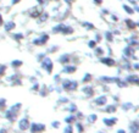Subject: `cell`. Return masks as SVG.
I'll list each match as a JSON object with an SVG mask.
<instances>
[{
	"label": "cell",
	"mask_w": 139,
	"mask_h": 133,
	"mask_svg": "<svg viewBox=\"0 0 139 133\" xmlns=\"http://www.w3.org/2000/svg\"><path fill=\"white\" fill-rule=\"evenodd\" d=\"M61 88H62V90H66V92H74L78 88V82L74 81V79H70V78L62 79L61 81Z\"/></svg>",
	"instance_id": "6da1fadb"
},
{
	"label": "cell",
	"mask_w": 139,
	"mask_h": 133,
	"mask_svg": "<svg viewBox=\"0 0 139 133\" xmlns=\"http://www.w3.org/2000/svg\"><path fill=\"white\" fill-rule=\"evenodd\" d=\"M40 66H41V70H44L48 75L52 73V70H54V62H52V60L49 56H45L40 61Z\"/></svg>",
	"instance_id": "7a4b0ae2"
},
{
	"label": "cell",
	"mask_w": 139,
	"mask_h": 133,
	"mask_svg": "<svg viewBox=\"0 0 139 133\" xmlns=\"http://www.w3.org/2000/svg\"><path fill=\"white\" fill-rule=\"evenodd\" d=\"M49 39H50V37H49L48 33H43V34H40L38 38H34L33 40H32V43H33V45L40 46V45H45V44L49 42Z\"/></svg>",
	"instance_id": "3957f363"
},
{
	"label": "cell",
	"mask_w": 139,
	"mask_h": 133,
	"mask_svg": "<svg viewBox=\"0 0 139 133\" xmlns=\"http://www.w3.org/2000/svg\"><path fill=\"white\" fill-rule=\"evenodd\" d=\"M135 55V49L131 45H127L123 49V57L124 59H133V56Z\"/></svg>",
	"instance_id": "277c9868"
},
{
	"label": "cell",
	"mask_w": 139,
	"mask_h": 133,
	"mask_svg": "<svg viewBox=\"0 0 139 133\" xmlns=\"http://www.w3.org/2000/svg\"><path fill=\"white\" fill-rule=\"evenodd\" d=\"M94 104L97 106H106L108 105V97H106L105 94L97 97L94 99Z\"/></svg>",
	"instance_id": "5b68a950"
},
{
	"label": "cell",
	"mask_w": 139,
	"mask_h": 133,
	"mask_svg": "<svg viewBox=\"0 0 139 133\" xmlns=\"http://www.w3.org/2000/svg\"><path fill=\"white\" fill-rule=\"evenodd\" d=\"M29 129H31L32 133H41V132L45 131V125H43V123H31Z\"/></svg>",
	"instance_id": "8992f818"
},
{
	"label": "cell",
	"mask_w": 139,
	"mask_h": 133,
	"mask_svg": "<svg viewBox=\"0 0 139 133\" xmlns=\"http://www.w3.org/2000/svg\"><path fill=\"white\" fill-rule=\"evenodd\" d=\"M29 127H31V122H29V120L27 117H23V118H21L18 121V128L21 131H28Z\"/></svg>",
	"instance_id": "52a82bcc"
},
{
	"label": "cell",
	"mask_w": 139,
	"mask_h": 133,
	"mask_svg": "<svg viewBox=\"0 0 139 133\" xmlns=\"http://www.w3.org/2000/svg\"><path fill=\"white\" fill-rule=\"evenodd\" d=\"M117 122H118V120H117V117H113V116L103 118V123H104L106 127H113V126H116Z\"/></svg>",
	"instance_id": "ba28073f"
},
{
	"label": "cell",
	"mask_w": 139,
	"mask_h": 133,
	"mask_svg": "<svg viewBox=\"0 0 139 133\" xmlns=\"http://www.w3.org/2000/svg\"><path fill=\"white\" fill-rule=\"evenodd\" d=\"M124 79H126V82H127L128 84L139 86V76L138 75H128Z\"/></svg>",
	"instance_id": "9c48e42d"
},
{
	"label": "cell",
	"mask_w": 139,
	"mask_h": 133,
	"mask_svg": "<svg viewBox=\"0 0 139 133\" xmlns=\"http://www.w3.org/2000/svg\"><path fill=\"white\" fill-rule=\"evenodd\" d=\"M100 62L104 64V65H106L108 67H113L116 65V61L112 57H110V56H103L100 59Z\"/></svg>",
	"instance_id": "30bf717a"
},
{
	"label": "cell",
	"mask_w": 139,
	"mask_h": 133,
	"mask_svg": "<svg viewBox=\"0 0 139 133\" xmlns=\"http://www.w3.org/2000/svg\"><path fill=\"white\" fill-rule=\"evenodd\" d=\"M77 71V66L76 65H65L62 67V73H66V75H72Z\"/></svg>",
	"instance_id": "8fae6325"
},
{
	"label": "cell",
	"mask_w": 139,
	"mask_h": 133,
	"mask_svg": "<svg viewBox=\"0 0 139 133\" xmlns=\"http://www.w3.org/2000/svg\"><path fill=\"white\" fill-rule=\"evenodd\" d=\"M15 28H16V22L14 20H9V21L4 22V29L6 32H12Z\"/></svg>",
	"instance_id": "7c38bea8"
},
{
	"label": "cell",
	"mask_w": 139,
	"mask_h": 133,
	"mask_svg": "<svg viewBox=\"0 0 139 133\" xmlns=\"http://www.w3.org/2000/svg\"><path fill=\"white\" fill-rule=\"evenodd\" d=\"M70 61H71V55L70 54H63V55H61L60 57H59V62L61 64V65H68L70 64Z\"/></svg>",
	"instance_id": "4fadbf2b"
},
{
	"label": "cell",
	"mask_w": 139,
	"mask_h": 133,
	"mask_svg": "<svg viewBox=\"0 0 139 133\" xmlns=\"http://www.w3.org/2000/svg\"><path fill=\"white\" fill-rule=\"evenodd\" d=\"M82 93L85 95V97H93L94 95V88L90 87V86H84L82 88Z\"/></svg>",
	"instance_id": "5bb4252c"
},
{
	"label": "cell",
	"mask_w": 139,
	"mask_h": 133,
	"mask_svg": "<svg viewBox=\"0 0 139 133\" xmlns=\"http://www.w3.org/2000/svg\"><path fill=\"white\" fill-rule=\"evenodd\" d=\"M116 79L117 77H110V76H103L100 77V82L105 84H111V83H116Z\"/></svg>",
	"instance_id": "9a60e30c"
},
{
	"label": "cell",
	"mask_w": 139,
	"mask_h": 133,
	"mask_svg": "<svg viewBox=\"0 0 139 133\" xmlns=\"http://www.w3.org/2000/svg\"><path fill=\"white\" fill-rule=\"evenodd\" d=\"M65 27H66L65 23H59V25H56V26H54V27L51 28V32H52V33H55V34H57V33H61V34H62L63 29H65Z\"/></svg>",
	"instance_id": "2e32d148"
},
{
	"label": "cell",
	"mask_w": 139,
	"mask_h": 133,
	"mask_svg": "<svg viewBox=\"0 0 139 133\" xmlns=\"http://www.w3.org/2000/svg\"><path fill=\"white\" fill-rule=\"evenodd\" d=\"M129 131L131 133H139V121H132L129 123Z\"/></svg>",
	"instance_id": "e0dca14e"
},
{
	"label": "cell",
	"mask_w": 139,
	"mask_h": 133,
	"mask_svg": "<svg viewBox=\"0 0 139 133\" xmlns=\"http://www.w3.org/2000/svg\"><path fill=\"white\" fill-rule=\"evenodd\" d=\"M41 12H43V10L40 7H33V10L29 11V16L32 18H39V16H40Z\"/></svg>",
	"instance_id": "ac0fdd59"
},
{
	"label": "cell",
	"mask_w": 139,
	"mask_h": 133,
	"mask_svg": "<svg viewBox=\"0 0 139 133\" xmlns=\"http://www.w3.org/2000/svg\"><path fill=\"white\" fill-rule=\"evenodd\" d=\"M16 116H17V114L16 112H14V111H11V110H7L6 112H5V117L9 120V121H15L16 120Z\"/></svg>",
	"instance_id": "d6986e66"
},
{
	"label": "cell",
	"mask_w": 139,
	"mask_h": 133,
	"mask_svg": "<svg viewBox=\"0 0 139 133\" xmlns=\"http://www.w3.org/2000/svg\"><path fill=\"white\" fill-rule=\"evenodd\" d=\"M76 121H77V118H76V115L74 114H70L68 116L65 117V122L67 125H74V122Z\"/></svg>",
	"instance_id": "ffe728a7"
},
{
	"label": "cell",
	"mask_w": 139,
	"mask_h": 133,
	"mask_svg": "<svg viewBox=\"0 0 139 133\" xmlns=\"http://www.w3.org/2000/svg\"><path fill=\"white\" fill-rule=\"evenodd\" d=\"M117 111V105L116 104H111V105H108L105 107V112L106 114H115Z\"/></svg>",
	"instance_id": "44dd1931"
},
{
	"label": "cell",
	"mask_w": 139,
	"mask_h": 133,
	"mask_svg": "<svg viewBox=\"0 0 139 133\" xmlns=\"http://www.w3.org/2000/svg\"><path fill=\"white\" fill-rule=\"evenodd\" d=\"M124 23H126V26H127L128 29H135L137 28V23L134 21H132L131 18H127L126 21H124Z\"/></svg>",
	"instance_id": "7402d4cb"
},
{
	"label": "cell",
	"mask_w": 139,
	"mask_h": 133,
	"mask_svg": "<svg viewBox=\"0 0 139 133\" xmlns=\"http://www.w3.org/2000/svg\"><path fill=\"white\" fill-rule=\"evenodd\" d=\"M116 84L120 88H126V87H128V83L126 82V79H121L120 77H117V79H116Z\"/></svg>",
	"instance_id": "603a6c76"
},
{
	"label": "cell",
	"mask_w": 139,
	"mask_h": 133,
	"mask_svg": "<svg viewBox=\"0 0 139 133\" xmlns=\"http://www.w3.org/2000/svg\"><path fill=\"white\" fill-rule=\"evenodd\" d=\"M10 65H11L12 68H18V67H21V66L23 65V62H22V60H18L17 59V60H12Z\"/></svg>",
	"instance_id": "cb8c5ba5"
},
{
	"label": "cell",
	"mask_w": 139,
	"mask_h": 133,
	"mask_svg": "<svg viewBox=\"0 0 139 133\" xmlns=\"http://www.w3.org/2000/svg\"><path fill=\"white\" fill-rule=\"evenodd\" d=\"M74 126H76V129L78 133H83L84 132V126L82 123V121H76L74 122Z\"/></svg>",
	"instance_id": "d4e9b609"
},
{
	"label": "cell",
	"mask_w": 139,
	"mask_h": 133,
	"mask_svg": "<svg viewBox=\"0 0 139 133\" xmlns=\"http://www.w3.org/2000/svg\"><path fill=\"white\" fill-rule=\"evenodd\" d=\"M104 37L108 42H113V33L111 32V31H106V32L104 33Z\"/></svg>",
	"instance_id": "484cf974"
},
{
	"label": "cell",
	"mask_w": 139,
	"mask_h": 133,
	"mask_svg": "<svg viewBox=\"0 0 139 133\" xmlns=\"http://www.w3.org/2000/svg\"><path fill=\"white\" fill-rule=\"evenodd\" d=\"M92 79H93V76L90 73H85L84 77L82 78V83L83 84H87V83H89V82H92Z\"/></svg>",
	"instance_id": "4316f807"
},
{
	"label": "cell",
	"mask_w": 139,
	"mask_h": 133,
	"mask_svg": "<svg viewBox=\"0 0 139 133\" xmlns=\"http://www.w3.org/2000/svg\"><path fill=\"white\" fill-rule=\"evenodd\" d=\"M87 120L89 123H95L98 121V115L97 114H90L89 116H87Z\"/></svg>",
	"instance_id": "83f0119b"
},
{
	"label": "cell",
	"mask_w": 139,
	"mask_h": 133,
	"mask_svg": "<svg viewBox=\"0 0 139 133\" xmlns=\"http://www.w3.org/2000/svg\"><path fill=\"white\" fill-rule=\"evenodd\" d=\"M48 18H49V14L46 11H43L39 16V22H45V21H48Z\"/></svg>",
	"instance_id": "f1b7e54d"
},
{
	"label": "cell",
	"mask_w": 139,
	"mask_h": 133,
	"mask_svg": "<svg viewBox=\"0 0 139 133\" xmlns=\"http://www.w3.org/2000/svg\"><path fill=\"white\" fill-rule=\"evenodd\" d=\"M132 107H133V104L129 103V101H127V103H123V104L121 105V109H122L123 111H128V110H131Z\"/></svg>",
	"instance_id": "f546056e"
},
{
	"label": "cell",
	"mask_w": 139,
	"mask_h": 133,
	"mask_svg": "<svg viewBox=\"0 0 139 133\" xmlns=\"http://www.w3.org/2000/svg\"><path fill=\"white\" fill-rule=\"evenodd\" d=\"M67 110H68L70 114H76V112L78 111V109H77V105H76V104H70V105H68V107H67Z\"/></svg>",
	"instance_id": "4dcf8cb0"
},
{
	"label": "cell",
	"mask_w": 139,
	"mask_h": 133,
	"mask_svg": "<svg viewBox=\"0 0 139 133\" xmlns=\"http://www.w3.org/2000/svg\"><path fill=\"white\" fill-rule=\"evenodd\" d=\"M72 33H73V28H72L71 26H67V25H66V27H65V29H63L62 34H63V36H68V34H72Z\"/></svg>",
	"instance_id": "1f68e13d"
},
{
	"label": "cell",
	"mask_w": 139,
	"mask_h": 133,
	"mask_svg": "<svg viewBox=\"0 0 139 133\" xmlns=\"http://www.w3.org/2000/svg\"><path fill=\"white\" fill-rule=\"evenodd\" d=\"M94 50H95V55H97V56H99V57H103V56H104V53H105V51H104V49H103V48L97 46Z\"/></svg>",
	"instance_id": "d6a6232c"
},
{
	"label": "cell",
	"mask_w": 139,
	"mask_h": 133,
	"mask_svg": "<svg viewBox=\"0 0 139 133\" xmlns=\"http://www.w3.org/2000/svg\"><path fill=\"white\" fill-rule=\"evenodd\" d=\"M123 9H124V11L128 14V15H133L135 11H134V9L132 7V6H129V5H123Z\"/></svg>",
	"instance_id": "836d02e7"
},
{
	"label": "cell",
	"mask_w": 139,
	"mask_h": 133,
	"mask_svg": "<svg viewBox=\"0 0 139 133\" xmlns=\"http://www.w3.org/2000/svg\"><path fill=\"white\" fill-rule=\"evenodd\" d=\"M21 106H22V104H21V103H17V104L12 105L9 110H11V111H14V112H16V114H17V112L20 111V109H21Z\"/></svg>",
	"instance_id": "e575fe53"
},
{
	"label": "cell",
	"mask_w": 139,
	"mask_h": 133,
	"mask_svg": "<svg viewBox=\"0 0 139 133\" xmlns=\"http://www.w3.org/2000/svg\"><path fill=\"white\" fill-rule=\"evenodd\" d=\"M82 26H83L85 29H88V31H90V29H94V28H95V26H94L93 23H90V22H82Z\"/></svg>",
	"instance_id": "d590c367"
},
{
	"label": "cell",
	"mask_w": 139,
	"mask_h": 133,
	"mask_svg": "<svg viewBox=\"0 0 139 133\" xmlns=\"http://www.w3.org/2000/svg\"><path fill=\"white\" fill-rule=\"evenodd\" d=\"M12 38L20 42V40H22L25 38V36H23V33H15V34H12Z\"/></svg>",
	"instance_id": "8d00e7d4"
},
{
	"label": "cell",
	"mask_w": 139,
	"mask_h": 133,
	"mask_svg": "<svg viewBox=\"0 0 139 133\" xmlns=\"http://www.w3.org/2000/svg\"><path fill=\"white\" fill-rule=\"evenodd\" d=\"M63 133H73V126L72 125H67L63 129Z\"/></svg>",
	"instance_id": "74e56055"
},
{
	"label": "cell",
	"mask_w": 139,
	"mask_h": 133,
	"mask_svg": "<svg viewBox=\"0 0 139 133\" xmlns=\"http://www.w3.org/2000/svg\"><path fill=\"white\" fill-rule=\"evenodd\" d=\"M76 118H77V121H82L83 118H84V115H83V112H81V111H77L76 114Z\"/></svg>",
	"instance_id": "f35d334b"
},
{
	"label": "cell",
	"mask_w": 139,
	"mask_h": 133,
	"mask_svg": "<svg viewBox=\"0 0 139 133\" xmlns=\"http://www.w3.org/2000/svg\"><path fill=\"white\" fill-rule=\"evenodd\" d=\"M97 42H95V40L93 39V40H89V42H88V46L90 48V49H95V48H97Z\"/></svg>",
	"instance_id": "ab89813d"
},
{
	"label": "cell",
	"mask_w": 139,
	"mask_h": 133,
	"mask_svg": "<svg viewBox=\"0 0 139 133\" xmlns=\"http://www.w3.org/2000/svg\"><path fill=\"white\" fill-rule=\"evenodd\" d=\"M39 93H40V95H43V97H45L46 94H48V88L44 86L41 89H39Z\"/></svg>",
	"instance_id": "60d3db41"
},
{
	"label": "cell",
	"mask_w": 139,
	"mask_h": 133,
	"mask_svg": "<svg viewBox=\"0 0 139 133\" xmlns=\"http://www.w3.org/2000/svg\"><path fill=\"white\" fill-rule=\"evenodd\" d=\"M60 125H61V123H60L59 121H52V122H51V127H52V128H55V129L60 128Z\"/></svg>",
	"instance_id": "b9f144b4"
},
{
	"label": "cell",
	"mask_w": 139,
	"mask_h": 133,
	"mask_svg": "<svg viewBox=\"0 0 139 133\" xmlns=\"http://www.w3.org/2000/svg\"><path fill=\"white\" fill-rule=\"evenodd\" d=\"M6 106V100L3 99V98H0V109H4Z\"/></svg>",
	"instance_id": "7bdbcfd3"
},
{
	"label": "cell",
	"mask_w": 139,
	"mask_h": 133,
	"mask_svg": "<svg viewBox=\"0 0 139 133\" xmlns=\"http://www.w3.org/2000/svg\"><path fill=\"white\" fill-rule=\"evenodd\" d=\"M39 89H40V86H39L38 83H34L33 86H32V90H34V92H39Z\"/></svg>",
	"instance_id": "ee69618b"
},
{
	"label": "cell",
	"mask_w": 139,
	"mask_h": 133,
	"mask_svg": "<svg viewBox=\"0 0 139 133\" xmlns=\"http://www.w3.org/2000/svg\"><path fill=\"white\" fill-rule=\"evenodd\" d=\"M6 71V66L5 65H0V76H3Z\"/></svg>",
	"instance_id": "f6af8a7d"
},
{
	"label": "cell",
	"mask_w": 139,
	"mask_h": 133,
	"mask_svg": "<svg viewBox=\"0 0 139 133\" xmlns=\"http://www.w3.org/2000/svg\"><path fill=\"white\" fill-rule=\"evenodd\" d=\"M45 56H46V55H45L44 53H40V54H38V55H37V60H38V61H41Z\"/></svg>",
	"instance_id": "bcb514c9"
},
{
	"label": "cell",
	"mask_w": 139,
	"mask_h": 133,
	"mask_svg": "<svg viewBox=\"0 0 139 133\" xmlns=\"http://www.w3.org/2000/svg\"><path fill=\"white\" fill-rule=\"evenodd\" d=\"M110 18L112 20L113 22H117V21H118V17H117L116 15H113V14H110Z\"/></svg>",
	"instance_id": "7dc6e473"
},
{
	"label": "cell",
	"mask_w": 139,
	"mask_h": 133,
	"mask_svg": "<svg viewBox=\"0 0 139 133\" xmlns=\"http://www.w3.org/2000/svg\"><path fill=\"white\" fill-rule=\"evenodd\" d=\"M101 39H103L101 34H97V36H95V39H94V40H95V42H97V43H99V42H100Z\"/></svg>",
	"instance_id": "c3c4849f"
},
{
	"label": "cell",
	"mask_w": 139,
	"mask_h": 133,
	"mask_svg": "<svg viewBox=\"0 0 139 133\" xmlns=\"http://www.w3.org/2000/svg\"><path fill=\"white\" fill-rule=\"evenodd\" d=\"M59 103L66 104V103H68V99H67V98H60V99H59Z\"/></svg>",
	"instance_id": "681fc988"
},
{
	"label": "cell",
	"mask_w": 139,
	"mask_h": 133,
	"mask_svg": "<svg viewBox=\"0 0 139 133\" xmlns=\"http://www.w3.org/2000/svg\"><path fill=\"white\" fill-rule=\"evenodd\" d=\"M57 49H59V46L54 45V46H51V49H49V53H54V51H56Z\"/></svg>",
	"instance_id": "f907efd6"
},
{
	"label": "cell",
	"mask_w": 139,
	"mask_h": 133,
	"mask_svg": "<svg viewBox=\"0 0 139 133\" xmlns=\"http://www.w3.org/2000/svg\"><path fill=\"white\" fill-rule=\"evenodd\" d=\"M36 1H37L39 5H44V4L46 3V0H36Z\"/></svg>",
	"instance_id": "816d5d0a"
},
{
	"label": "cell",
	"mask_w": 139,
	"mask_h": 133,
	"mask_svg": "<svg viewBox=\"0 0 139 133\" xmlns=\"http://www.w3.org/2000/svg\"><path fill=\"white\" fill-rule=\"evenodd\" d=\"M93 1H94L95 5H101L103 4V0H93Z\"/></svg>",
	"instance_id": "f5cc1de1"
},
{
	"label": "cell",
	"mask_w": 139,
	"mask_h": 133,
	"mask_svg": "<svg viewBox=\"0 0 139 133\" xmlns=\"http://www.w3.org/2000/svg\"><path fill=\"white\" fill-rule=\"evenodd\" d=\"M54 81H55V82H60V81H61V78H60V75H56V76L54 77Z\"/></svg>",
	"instance_id": "db71d44e"
},
{
	"label": "cell",
	"mask_w": 139,
	"mask_h": 133,
	"mask_svg": "<svg viewBox=\"0 0 139 133\" xmlns=\"http://www.w3.org/2000/svg\"><path fill=\"white\" fill-rule=\"evenodd\" d=\"M134 70H137V71H139V62H137V64H134L133 66H132Z\"/></svg>",
	"instance_id": "11a10c76"
},
{
	"label": "cell",
	"mask_w": 139,
	"mask_h": 133,
	"mask_svg": "<svg viewBox=\"0 0 139 133\" xmlns=\"http://www.w3.org/2000/svg\"><path fill=\"white\" fill-rule=\"evenodd\" d=\"M21 0H11V5H17Z\"/></svg>",
	"instance_id": "9f6ffc18"
},
{
	"label": "cell",
	"mask_w": 139,
	"mask_h": 133,
	"mask_svg": "<svg viewBox=\"0 0 139 133\" xmlns=\"http://www.w3.org/2000/svg\"><path fill=\"white\" fill-rule=\"evenodd\" d=\"M0 26H4V20H3V15L0 14Z\"/></svg>",
	"instance_id": "6f0895ef"
},
{
	"label": "cell",
	"mask_w": 139,
	"mask_h": 133,
	"mask_svg": "<svg viewBox=\"0 0 139 133\" xmlns=\"http://www.w3.org/2000/svg\"><path fill=\"white\" fill-rule=\"evenodd\" d=\"M103 14H104V15H108V14H110V11H109V10H105V9H104V10H103Z\"/></svg>",
	"instance_id": "680465c9"
},
{
	"label": "cell",
	"mask_w": 139,
	"mask_h": 133,
	"mask_svg": "<svg viewBox=\"0 0 139 133\" xmlns=\"http://www.w3.org/2000/svg\"><path fill=\"white\" fill-rule=\"evenodd\" d=\"M133 9H134V11H135V12H139V6H137V5H135Z\"/></svg>",
	"instance_id": "91938a15"
},
{
	"label": "cell",
	"mask_w": 139,
	"mask_h": 133,
	"mask_svg": "<svg viewBox=\"0 0 139 133\" xmlns=\"http://www.w3.org/2000/svg\"><path fill=\"white\" fill-rule=\"evenodd\" d=\"M0 133H7V131L5 128H1V129H0Z\"/></svg>",
	"instance_id": "94428289"
},
{
	"label": "cell",
	"mask_w": 139,
	"mask_h": 133,
	"mask_svg": "<svg viewBox=\"0 0 139 133\" xmlns=\"http://www.w3.org/2000/svg\"><path fill=\"white\" fill-rule=\"evenodd\" d=\"M117 133H127L124 129H118V131H117Z\"/></svg>",
	"instance_id": "6125c7cd"
},
{
	"label": "cell",
	"mask_w": 139,
	"mask_h": 133,
	"mask_svg": "<svg viewBox=\"0 0 139 133\" xmlns=\"http://www.w3.org/2000/svg\"><path fill=\"white\" fill-rule=\"evenodd\" d=\"M65 1H66L67 4H72V3L74 1V0H65Z\"/></svg>",
	"instance_id": "be15d7a7"
},
{
	"label": "cell",
	"mask_w": 139,
	"mask_h": 133,
	"mask_svg": "<svg viewBox=\"0 0 139 133\" xmlns=\"http://www.w3.org/2000/svg\"><path fill=\"white\" fill-rule=\"evenodd\" d=\"M137 27H139V22H138V23H137Z\"/></svg>",
	"instance_id": "e7e4bbea"
},
{
	"label": "cell",
	"mask_w": 139,
	"mask_h": 133,
	"mask_svg": "<svg viewBox=\"0 0 139 133\" xmlns=\"http://www.w3.org/2000/svg\"><path fill=\"white\" fill-rule=\"evenodd\" d=\"M98 133H104V132H98Z\"/></svg>",
	"instance_id": "03108f58"
},
{
	"label": "cell",
	"mask_w": 139,
	"mask_h": 133,
	"mask_svg": "<svg viewBox=\"0 0 139 133\" xmlns=\"http://www.w3.org/2000/svg\"><path fill=\"white\" fill-rule=\"evenodd\" d=\"M138 117H139V115H138Z\"/></svg>",
	"instance_id": "003e7915"
}]
</instances>
